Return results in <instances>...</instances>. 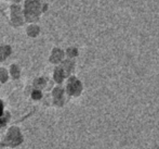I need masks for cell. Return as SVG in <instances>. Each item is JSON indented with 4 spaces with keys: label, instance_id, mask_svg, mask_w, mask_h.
Listing matches in <instances>:
<instances>
[{
    "label": "cell",
    "instance_id": "obj_1",
    "mask_svg": "<svg viewBox=\"0 0 159 149\" xmlns=\"http://www.w3.org/2000/svg\"><path fill=\"white\" fill-rule=\"evenodd\" d=\"M40 12V5L38 1H29L26 3V17L29 21L36 20Z\"/></svg>",
    "mask_w": 159,
    "mask_h": 149
},
{
    "label": "cell",
    "instance_id": "obj_2",
    "mask_svg": "<svg viewBox=\"0 0 159 149\" xmlns=\"http://www.w3.org/2000/svg\"><path fill=\"white\" fill-rule=\"evenodd\" d=\"M67 89H68L69 94L76 96V95L80 94V91H81V89H82V87H81V84H80L79 81H77L76 78H73L70 82H69L68 86H67Z\"/></svg>",
    "mask_w": 159,
    "mask_h": 149
},
{
    "label": "cell",
    "instance_id": "obj_3",
    "mask_svg": "<svg viewBox=\"0 0 159 149\" xmlns=\"http://www.w3.org/2000/svg\"><path fill=\"white\" fill-rule=\"evenodd\" d=\"M62 57H63L62 51H60L59 49H55L54 52H53V55H52V61L57 62V61H60L61 59H62Z\"/></svg>",
    "mask_w": 159,
    "mask_h": 149
},
{
    "label": "cell",
    "instance_id": "obj_4",
    "mask_svg": "<svg viewBox=\"0 0 159 149\" xmlns=\"http://www.w3.org/2000/svg\"><path fill=\"white\" fill-rule=\"evenodd\" d=\"M10 49L8 47H3V48H0V60H3V59L9 55Z\"/></svg>",
    "mask_w": 159,
    "mask_h": 149
},
{
    "label": "cell",
    "instance_id": "obj_5",
    "mask_svg": "<svg viewBox=\"0 0 159 149\" xmlns=\"http://www.w3.org/2000/svg\"><path fill=\"white\" fill-rule=\"evenodd\" d=\"M68 55H70V57H73V55H77V49H75V48H71V49H68Z\"/></svg>",
    "mask_w": 159,
    "mask_h": 149
},
{
    "label": "cell",
    "instance_id": "obj_6",
    "mask_svg": "<svg viewBox=\"0 0 159 149\" xmlns=\"http://www.w3.org/2000/svg\"><path fill=\"white\" fill-rule=\"evenodd\" d=\"M33 97H34V98H40V94H39L38 91H35V93H34V95H33Z\"/></svg>",
    "mask_w": 159,
    "mask_h": 149
},
{
    "label": "cell",
    "instance_id": "obj_7",
    "mask_svg": "<svg viewBox=\"0 0 159 149\" xmlns=\"http://www.w3.org/2000/svg\"><path fill=\"white\" fill-rule=\"evenodd\" d=\"M2 114V104H1V101H0V116Z\"/></svg>",
    "mask_w": 159,
    "mask_h": 149
}]
</instances>
